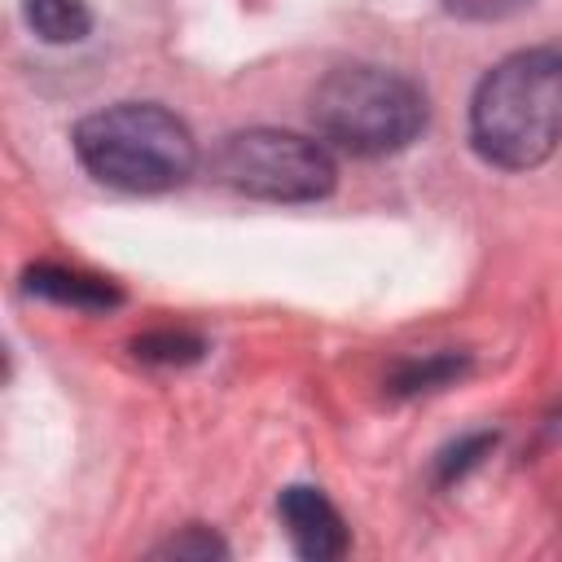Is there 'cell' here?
Returning a JSON list of instances; mask_svg holds the SVG:
<instances>
[{"label": "cell", "mask_w": 562, "mask_h": 562, "mask_svg": "<svg viewBox=\"0 0 562 562\" xmlns=\"http://www.w3.org/2000/svg\"><path fill=\"white\" fill-rule=\"evenodd\" d=\"M470 145L501 171H531L562 145V48L496 61L470 101Z\"/></svg>", "instance_id": "cell-1"}, {"label": "cell", "mask_w": 562, "mask_h": 562, "mask_svg": "<svg viewBox=\"0 0 562 562\" xmlns=\"http://www.w3.org/2000/svg\"><path fill=\"white\" fill-rule=\"evenodd\" d=\"M70 145L92 180L123 193H167L198 167L193 132L154 101H114L83 114Z\"/></svg>", "instance_id": "cell-2"}, {"label": "cell", "mask_w": 562, "mask_h": 562, "mask_svg": "<svg viewBox=\"0 0 562 562\" xmlns=\"http://www.w3.org/2000/svg\"><path fill=\"white\" fill-rule=\"evenodd\" d=\"M316 136L351 158H386L408 149L426 127V92L386 66H334L312 88Z\"/></svg>", "instance_id": "cell-3"}, {"label": "cell", "mask_w": 562, "mask_h": 562, "mask_svg": "<svg viewBox=\"0 0 562 562\" xmlns=\"http://www.w3.org/2000/svg\"><path fill=\"white\" fill-rule=\"evenodd\" d=\"M215 176L259 202H316L338 184L325 140L285 127H246L215 149Z\"/></svg>", "instance_id": "cell-4"}, {"label": "cell", "mask_w": 562, "mask_h": 562, "mask_svg": "<svg viewBox=\"0 0 562 562\" xmlns=\"http://www.w3.org/2000/svg\"><path fill=\"white\" fill-rule=\"evenodd\" d=\"M277 514H281V527H285L299 558L334 562V558L347 553V522L321 487H303V483L285 487L277 496Z\"/></svg>", "instance_id": "cell-5"}, {"label": "cell", "mask_w": 562, "mask_h": 562, "mask_svg": "<svg viewBox=\"0 0 562 562\" xmlns=\"http://www.w3.org/2000/svg\"><path fill=\"white\" fill-rule=\"evenodd\" d=\"M22 290L48 303H61V307H79V312H110L123 303V290L110 277L79 272L66 263H31L22 272Z\"/></svg>", "instance_id": "cell-6"}, {"label": "cell", "mask_w": 562, "mask_h": 562, "mask_svg": "<svg viewBox=\"0 0 562 562\" xmlns=\"http://www.w3.org/2000/svg\"><path fill=\"white\" fill-rule=\"evenodd\" d=\"M470 373V356H457V351H435V356H422V360H404L395 373H391V395H426V391H443L452 382H461Z\"/></svg>", "instance_id": "cell-7"}, {"label": "cell", "mask_w": 562, "mask_h": 562, "mask_svg": "<svg viewBox=\"0 0 562 562\" xmlns=\"http://www.w3.org/2000/svg\"><path fill=\"white\" fill-rule=\"evenodd\" d=\"M26 22L44 44H75L92 31L83 0H26Z\"/></svg>", "instance_id": "cell-8"}, {"label": "cell", "mask_w": 562, "mask_h": 562, "mask_svg": "<svg viewBox=\"0 0 562 562\" xmlns=\"http://www.w3.org/2000/svg\"><path fill=\"white\" fill-rule=\"evenodd\" d=\"M132 356L145 364H193L206 356V342L184 329H154V334L132 338Z\"/></svg>", "instance_id": "cell-9"}, {"label": "cell", "mask_w": 562, "mask_h": 562, "mask_svg": "<svg viewBox=\"0 0 562 562\" xmlns=\"http://www.w3.org/2000/svg\"><path fill=\"white\" fill-rule=\"evenodd\" d=\"M492 448H496V435H465V439L448 443V448L439 452V483H457V479L470 474Z\"/></svg>", "instance_id": "cell-10"}, {"label": "cell", "mask_w": 562, "mask_h": 562, "mask_svg": "<svg viewBox=\"0 0 562 562\" xmlns=\"http://www.w3.org/2000/svg\"><path fill=\"white\" fill-rule=\"evenodd\" d=\"M154 553H158V558H198V562H206V558H224L228 544H224L211 527H198V522H193V527H184L180 536H171L167 544H158Z\"/></svg>", "instance_id": "cell-11"}, {"label": "cell", "mask_w": 562, "mask_h": 562, "mask_svg": "<svg viewBox=\"0 0 562 562\" xmlns=\"http://www.w3.org/2000/svg\"><path fill=\"white\" fill-rule=\"evenodd\" d=\"M527 4L531 0H443L448 13L470 18V22H501V18H509V13L527 9Z\"/></svg>", "instance_id": "cell-12"}]
</instances>
